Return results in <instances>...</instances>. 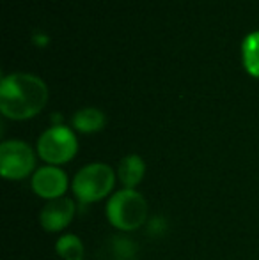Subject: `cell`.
<instances>
[{
    "instance_id": "3",
    "label": "cell",
    "mask_w": 259,
    "mask_h": 260,
    "mask_svg": "<svg viewBox=\"0 0 259 260\" xmlns=\"http://www.w3.org/2000/svg\"><path fill=\"white\" fill-rule=\"evenodd\" d=\"M116 174L107 163H89L71 181V191L80 204H94L114 195Z\"/></svg>"
},
{
    "instance_id": "11",
    "label": "cell",
    "mask_w": 259,
    "mask_h": 260,
    "mask_svg": "<svg viewBox=\"0 0 259 260\" xmlns=\"http://www.w3.org/2000/svg\"><path fill=\"white\" fill-rule=\"evenodd\" d=\"M242 53L247 73L259 78V32L247 36L242 46Z\"/></svg>"
},
{
    "instance_id": "5",
    "label": "cell",
    "mask_w": 259,
    "mask_h": 260,
    "mask_svg": "<svg viewBox=\"0 0 259 260\" xmlns=\"http://www.w3.org/2000/svg\"><path fill=\"white\" fill-rule=\"evenodd\" d=\"M36 154L21 140H6L0 145V174L7 181H21L34 172Z\"/></svg>"
},
{
    "instance_id": "8",
    "label": "cell",
    "mask_w": 259,
    "mask_h": 260,
    "mask_svg": "<svg viewBox=\"0 0 259 260\" xmlns=\"http://www.w3.org/2000/svg\"><path fill=\"white\" fill-rule=\"evenodd\" d=\"M146 175V163L138 154L125 156L118 165V177L123 188L135 189Z\"/></svg>"
},
{
    "instance_id": "13",
    "label": "cell",
    "mask_w": 259,
    "mask_h": 260,
    "mask_svg": "<svg viewBox=\"0 0 259 260\" xmlns=\"http://www.w3.org/2000/svg\"><path fill=\"white\" fill-rule=\"evenodd\" d=\"M148 230L151 236H160V234H163L167 230V219L163 216H156V218H153L149 221Z\"/></svg>"
},
{
    "instance_id": "1",
    "label": "cell",
    "mask_w": 259,
    "mask_h": 260,
    "mask_svg": "<svg viewBox=\"0 0 259 260\" xmlns=\"http://www.w3.org/2000/svg\"><path fill=\"white\" fill-rule=\"evenodd\" d=\"M48 101L45 82L34 75L14 73L0 83V110L7 119L25 120L36 117Z\"/></svg>"
},
{
    "instance_id": "4",
    "label": "cell",
    "mask_w": 259,
    "mask_h": 260,
    "mask_svg": "<svg viewBox=\"0 0 259 260\" xmlns=\"http://www.w3.org/2000/svg\"><path fill=\"white\" fill-rule=\"evenodd\" d=\"M78 151L76 137L68 126H52L39 137L38 154L45 163L59 167L71 161Z\"/></svg>"
},
{
    "instance_id": "6",
    "label": "cell",
    "mask_w": 259,
    "mask_h": 260,
    "mask_svg": "<svg viewBox=\"0 0 259 260\" xmlns=\"http://www.w3.org/2000/svg\"><path fill=\"white\" fill-rule=\"evenodd\" d=\"M69 179L66 175V172L59 167L53 165H46L41 167L32 174L31 179V188L39 199L45 200H55L64 197V193L68 191Z\"/></svg>"
},
{
    "instance_id": "2",
    "label": "cell",
    "mask_w": 259,
    "mask_h": 260,
    "mask_svg": "<svg viewBox=\"0 0 259 260\" xmlns=\"http://www.w3.org/2000/svg\"><path fill=\"white\" fill-rule=\"evenodd\" d=\"M107 219L114 229L133 232L148 219V202L137 189L123 188L114 191L107 202Z\"/></svg>"
},
{
    "instance_id": "9",
    "label": "cell",
    "mask_w": 259,
    "mask_h": 260,
    "mask_svg": "<svg viewBox=\"0 0 259 260\" xmlns=\"http://www.w3.org/2000/svg\"><path fill=\"white\" fill-rule=\"evenodd\" d=\"M105 113L98 108H82L73 115V127L80 133H96L105 127Z\"/></svg>"
},
{
    "instance_id": "10",
    "label": "cell",
    "mask_w": 259,
    "mask_h": 260,
    "mask_svg": "<svg viewBox=\"0 0 259 260\" xmlns=\"http://www.w3.org/2000/svg\"><path fill=\"white\" fill-rule=\"evenodd\" d=\"M55 251L63 260H83L85 258V248L78 236L75 234H64L57 239Z\"/></svg>"
},
{
    "instance_id": "12",
    "label": "cell",
    "mask_w": 259,
    "mask_h": 260,
    "mask_svg": "<svg viewBox=\"0 0 259 260\" xmlns=\"http://www.w3.org/2000/svg\"><path fill=\"white\" fill-rule=\"evenodd\" d=\"M112 251H114L116 260H133L137 255V246L133 241L126 237H116L112 243Z\"/></svg>"
},
{
    "instance_id": "7",
    "label": "cell",
    "mask_w": 259,
    "mask_h": 260,
    "mask_svg": "<svg viewBox=\"0 0 259 260\" xmlns=\"http://www.w3.org/2000/svg\"><path fill=\"white\" fill-rule=\"evenodd\" d=\"M75 211L76 207L71 199L61 197V199L50 200L43 206L41 212H39V223H41L43 230L50 234H57L73 221Z\"/></svg>"
}]
</instances>
